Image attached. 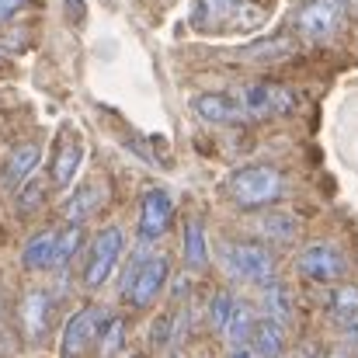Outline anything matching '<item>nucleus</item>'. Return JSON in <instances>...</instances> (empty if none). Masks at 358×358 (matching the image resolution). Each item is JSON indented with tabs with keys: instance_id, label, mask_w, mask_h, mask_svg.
I'll return each instance as SVG.
<instances>
[{
	"instance_id": "obj_1",
	"label": "nucleus",
	"mask_w": 358,
	"mask_h": 358,
	"mask_svg": "<svg viewBox=\"0 0 358 358\" xmlns=\"http://www.w3.org/2000/svg\"><path fill=\"white\" fill-rule=\"evenodd\" d=\"M285 174L271 164H247L227 178V195L240 209H268L282 199Z\"/></svg>"
},
{
	"instance_id": "obj_2",
	"label": "nucleus",
	"mask_w": 358,
	"mask_h": 358,
	"mask_svg": "<svg viewBox=\"0 0 358 358\" xmlns=\"http://www.w3.org/2000/svg\"><path fill=\"white\" fill-rule=\"evenodd\" d=\"M167 278H171V261H167V254H157V250L136 254V257L125 264V275H122V299H125V306L146 310V306L164 292Z\"/></svg>"
},
{
	"instance_id": "obj_3",
	"label": "nucleus",
	"mask_w": 358,
	"mask_h": 358,
	"mask_svg": "<svg viewBox=\"0 0 358 358\" xmlns=\"http://www.w3.org/2000/svg\"><path fill=\"white\" fill-rule=\"evenodd\" d=\"M223 264L227 271L237 278V282H247V285H271L275 282V257L268 247L261 243H250V240H237V243H227L223 247Z\"/></svg>"
},
{
	"instance_id": "obj_4",
	"label": "nucleus",
	"mask_w": 358,
	"mask_h": 358,
	"mask_svg": "<svg viewBox=\"0 0 358 358\" xmlns=\"http://www.w3.org/2000/svg\"><path fill=\"white\" fill-rule=\"evenodd\" d=\"M122 254H125V234H122V227L98 230L94 240H91V247H87V257H84V271H80L84 275V285L87 289H101L115 275Z\"/></svg>"
},
{
	"instance_id": "obj_5",
	"label": "nucleus",
	"mask_w": 358,
	"mask_h": 358,
	"mask_svg": "<svg viewBox=\"0 0 358 358\" xmlns=\"http://www.w3.org/2000/svg\"><path fill=\"white\" fill-rule=\"evenodd\" d=\"M237 101L243 105V112L254 119H282V115H292L299 108V98L282 87V84H243L234 91Z\"/></svg>"
},
{
	"instance_id": "obj_6",
	"label": "nucleus",
	"mask_w": 358,
	"mask_h": 358,
	"mask_svg": "<svg viewBox=\"0 0 358 358\" xmlns=\"http://www.w3.org/2000/svg\"><path fill=\"white\" fill-rule=\"evenodd\" d=\"M296 271L310 282H320V285H334L345 278L348 271V257L338 243H327V240H317V243H306L296 257Z\"/></svg>"
},
{
	"instance_id": "obj_7",
	"label": "nucleus",
	"mask_w": 358,
	"mask_h": 358,
	"mask_svg": "<svg viewBox=\"0 0 358 358\" xmlns=\"http://www.w3.org/2000/svg\"><path fill=\"white\" fill-rule=\"evenodd\" d=\"M348 17V0H306L296 14V31L310 42H327L341 31Z\"/></svg>"
},
{
	"instance_id": "obj_8",
	"label": "nucleus",
	"mask_w": 358,
	"mask_h": 358,
	"mask_svg": "<svg viewBox=\"0 0 358 358\" xmlns=\"http://www.w3.org/2000/svg\"><path fill=\"white\" fill-rule=\"evenodd\" d=\"M105 310L101 306H80L77 313H70V320L63 324V334H59V358H84L94 341H98V331L105 324Z\"/></svg>"
},
{
	"instance_id": "obj_9",
	"label": "nucleus",
	"mask_w": 358,
	"mask_h": 358,
	"mask_svg": "<svg viewBox=\"0 0 358 358\" xmlns=\"http://www.w3.org/2000/svg\"><path fill=\"white\" fill-rule=\"evenodd\" d=\"M80 164H84V136L70 125L59 129L56 136V153H52V171H49V181L56 192L70 188L80 174Z\"/></svg>"
},
{
	"instance_id": "obj_10",
	"label": "nucleus",
	"mask_w": 358,
	"mask_h": 358,
	"mask_svg": "<svg viewBox=\"0 0 358 358\" xmlns=\"http://www.w3.org/2000/svg\"><path fill=\"white\" fill-rule=\"evenodd\" d=\"M171 220H174V199L171 192L164 188H150L143 192L139 199V223H136V234L143 243H153L171 230Z\"/></svg>"
},
{
	"instance_id": "obj_11",
	"label": "nucleus",
	"mask_w": 358,
	"mask_h": 358,
	"mask_svg": "<svg viewBox=\"0 0 358 358\" xmlns=\"http://www.w3.org/2000/svg\"><path fill=\"white\" fill-rule=\"evenodd\" d=\"M192 112L202 122H209V125H243V122H250V115L237 101V94H223V91L195 94L192 98Z\"/></svg>"
},
{
	"instance_id": "obj_12",
	"label": "nucleus",
	"mask_w": 358,
	"mask_h": 358,
	"mask_svg": "<svg viewBox=\"0 0 358 358\" xmlns=\"http://www.w3.org/2000/svg\"><path fill=\"white\" fill-rule=\"evenodd\" d=\"M52 292L49 289H28L24 299H21V327L31 341H42L45 331H49V317H52Z\"/></svg>"
},
{
	"instance_id": "obj_13",
	"label": "nucleus",
	"mask_w": 358,
	"mask_h": 358,
	"mask_svg": "<svg viewBox=\"0 0 358 358\" xmlns=\"http://www.w3.org/2000/svg\"><path fill=\"white\" fill-rule=\"evenodd\" d=\"M56 243H59V230L35 234L21 250V264L28 271H56Z\"/></svg>"
},
{
	"instance_id": "obj_14",
	"label": "nucleus",
	"mask_w": 358,
	"mask_h": 358,
	"mask_svg": "<svg viewBox=\"0 0 358 358\" xmlns=\"http://www.w3.org/2000/svg\"><path fill=\"white\" fill-rule=\"evenodd\" d=\"M250 348L257 352L261 358H282L285 355V327L261 317L250 331Z\"/></svg>"
},
{
	"instance_id": "obj_15",
	"label": "nucleus",
	"mask_w": 358,
	"mask_h": 358,
	"mask_svg": "<svg viewBox=\"0 0 358 358\" xmlns=\"http://www.w3.org/2000/svg\"><path fill=\"white\" fill-rule=\"evenodd\" d=\"M38 157H42V146L38 143H21L14 146V153L7 157V167H3V181L7 185H21L35 174L38 167Z\"/></svg>"
},
{
	"instance_id": "obj_16",
	"label": "nucleus",
	"mask_w": 358,
	"mask_h": 358,
	"mask_svg": "<svg viewBox=\"0 0 358 358\" xmlns=\"http://www.w3.org/2000/svg\"><path fill=\"white\" fill-rule=\"evenodd\" d=\"M101 202H105V188L101 185H84L80 192H73V199L66 202L63 216H66L70 227H84V220L101 209Z\"/></svg>"
},
{
	"instance_id": "obj_17",
	"label": "nucleus",
	"mask_w": 358,
	"mask_h": 358,
	"mask_svg": "<svg viewBox=\"0 0 358 358\" xmlns=\"http://www.w3.org/2000/svg\"><path fill=\"white\" fill-rule=\"evenodd\" d=\"M261 310H264V317L268 320H275V324H289L292 320V313H296V306H292V292L275 278L271 285H264L261 289Z\"/></svg>"
},
{
	"instance_id": "obj_18",
	"label": "nucleus",
	"mask_w": 358,
	"mask_h": 358,
	"mask_svg": "<svg viewBox=\"0 0 358 358\" xmlns=\"http://www.w3.org/2000/svg\"><path fill=\"white\" fill-rule=\"evenodd\" d=\"M185 264L192 271H202L209 264V243H206V230H202V220H188L185 223Z\"/></svg>"
},
{
	"instance_id": "obj_19",
	"label": "nucleus",
	"mask_w": 358,
	"mask_h": 358,
	"mask_svg": "<svg viewBox=\"0 0 358 358\" xmlns=\"http://www.w3.org/2000/svg\"><path fill=\"white\" fill-rule=\"evenodd\" d=\"M125 348V320L122 317H105L101 331H98V341H94V352L98 358H115Z\"/></svg>"
},
{
	"instance_id": "obj_20",
	"label": "nucleus",
	"mask_w": 358,
	"mask_h": 358,
	"mask_svg": "<svg viewBox=\"0 0 358 358\" xmlns=\"http://www.w3.org/2000/svg\"><path fill=\"white\" fill-rule=\"evenodd\" d=\"M254 324H257V317H254V310L247 306V303H237L234 306V317H230V324H227V341H230V348H240V345H250V331H254Z\"/></svg>"
},
{
	"instance_id": "obj_21",
	"label": "nucleus",
	"mask_w": 358,
	"mask_h": 358,
	"mask_svg": "<svg viewBox=\"0 0 358 358\" xmlns=\"http://www.w3.org/2000/svg\"><path fill=\"white\" fill-rule=\"evenodd\" d=\"M327 313L341 324L352 320L358 313V285H334L327 292Z\"/></svg>"
},
{
	"instance_id": "obj_22",
	"label": "nucleus",
	"mask_w": 358,
	"mask_h": 358,
	"mask_svg": "<svg viewBox=\"0 0 358 358\" xmlns=\"http://www.w3.org/2000/svg\"><path fill=\"white\" fill-rule=\"evenodd\" d=\"M257 230H261V237L275 240V243H289V240L296 237L299 223H296L289 213H268V216L257 220Z\"/></svg>"
},
{
	"instance_id": "obj_23",
	"label": "nucleus",
	"mask_w": 358,
	"mask_h": 358,
	"mask_svg": "<svg viewBox=\"0 0 358 358\" xmlns=\"http://www.w3.org/2000/svg\"><path fill=\"white\" fill-rule=\"evenodd\" d=\"M80 240H84V227H70V223H66V227L59 230V243H56V271L66 268V264L77 257Z\"/></svg>"
},
{
	"instance_id": "obj_24",
	"label": "nucleus",
	"mask_w": 358,
	"mask_h": 358,
	"mask_svg": "<svg viewBox=\"0 0 358 358\" xmlns=\"http://www.w3.org/2000/svg\"><path fill=\"white\" fill-rule=\"evenodd\" d=\"M234 306H237V299H234L230 292H216V296L209 299V327H213L216 334H227V324H230V317H234Z\"/></svg>"
},
{
	"instance_id": "obj_25",
	"label": "nucleus",
	"mask_w": 358,
	"mask_h": 358,
	"mask_svg": "<svg viewBox=\"0 0 358 358\" xmlns=\"http://www.w3.org/2000/svg\"><path fill=\"white\" fill-rule=\"evenodd\" d=\"M234 0H199V10H195V24H209L213 17H223L230 10Z\"/></svg>"
},
{
	"instance_id": "obj_26",
	"label": "nucleus",
	"mask_w": 358,
	"mask_h": 358,
	"mask_svg": "<svg viewBox=\"0 0 358 358\" xmlns=\"http://www.w3.org/2000/svg\"><path fill=\"white\" fill-rule=\"evenodd\" d=\"M38 199H42V188H38V185L21 188V192H17V213H31V209H38Z\"/></svg>"
},
{
	"instance_id": "obj_27",
	"label": "nucleus",
	"mask_w": 358,
	"mask_h": 358,
	"mask_svg": "<svg viewBox=\"0 0 358 358\" xmlns=\"http://www.w3.org/2000/svg\"><path fill=\"white\" fill-rule=\"evenodd\" d=\"M21 7H24V0H0V24H3V21H10Z\"/></svg>"
},
{
	"instance_id": "obj_28",
	"label": "nucleus",
	"mask_w": 358,
	"mask_h": 358,
	"mask_svg": "<svg viewBox=\"0 0 358 358\" xmlns=\"http://www.w3.org/2000/svg\"><path fill=\"white\" fill-rule=\"evenodd\" d=\"M341 327H345V338H348L352 345H358V313H355V317H352V320H345Z\"/></svg>"
},
{
	"instance_id": "obj_29",
	"label": "nucleus",
	"mask_w": 358,
	"mask_h": 358,
	"mask_svg": "<svg viewBox=\"0 0 358 358\" xmlns=\"http://www.w3.org/2000/svg\"><path fill=\"white\" fill-rule=\"evenodd\" d=\"M230 358H261L250 345H240V348H230Z\"/></svg>"
},
{
	"instance_id": "obj_30",
	"label": "nucleus",
	"mask_w": 358,
	"mask_h": 358,
	"mask_svg": "<svg viewBox=\"0 0 358 358\" xmlns=\"http://www.w3.org/2000/svg\"><path fill=\"white\" fill-rule=\"evenodd\" d=\"M164 358H174V355H164Z\"/></svg>"
},
{
	"instance_id": "obj_31",
	"label": "nucleus",
	"mask_w": 358,
	"mask_h": 358,
	"mask_svg": "<svg viewBox=\"0 0 358 358\" xmlns=\"http://www.w3.org/2000/svg\"><path fill=\"white\" fill-rule=\"evenodd\" d=\"M132 358H139V355H132Z\"/></svg>"
}]
</instances>
